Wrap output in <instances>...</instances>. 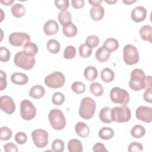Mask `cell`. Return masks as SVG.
Listing matches in <instances>:
<instances>
[{
    "label": "cell",
    "mask_w": 152,
    "mask_h": 152,
    "mask_svg": "<svg viewBox=\"0 0 152 152\" xmlns=\"http://www.w3.org/2000/svg\"><path fill=\"white\" fill-rule=\"evenodd\" d=\"M119 45L118 41L116 39L112 37L106 39L103 43V46L106 48L110 53L117 50L119 48Z\"/></svg>",
    "instance_id": "obj_29"
},
{
    "label": "cell",
    "mask_w": 152,
    "mask_h": 152,
    "mask_svg": "<svg viewBox=\"0 0 152 152\" xmlns=\"http://www.w3.org/2000/svg\"><path fill=\"white\" fill-rule=\"evenodd\" d=\"M0 2L5 5H10L14 2V0H1L0 1Z\"/></svg>",
    "instance_id": "obj_52"
},
{
    "label": "cell",
    "mask_w": 152,
    "mask_h": 152,
    "mask_svg": "<svg viewBox=\"0 0 152 152\" xmlns=\"http://www.w3.org/2000/svg\"><path fill=\"white\" fill-rule=\"evenodd\" d=\"M93 150L94 152H102V151H107L104 145L101 142L96 143L93 147Z\"/></svg>",
    "instance_id": "obj_49"
},
{
    "label": "cell",
    "mask_w": 152,
    "mask_h": 152,
    "mask_svg": "<svg viewBox=\"0 0 152 152\" xmlns=\"http://www.w3.org/2000/svg\"><path fill=\"white\" fill-rule=\"evenodd\" d=\"M55 4L57 8L61 11L66 10L69 5L68 0H56L55 1Z\"/></svg>",
    "instance_id": "obj_45"
},
{
    "label": "cell",
    "mask_w": 152,
    "mask_h": 152,
    "mask_svg": "<svg viewBox=\"0 0 152 152\" xmlns=\"http://www.w3.org/2000/svg\"><path fill=\"white\" fill-rule=\"evenodd\" d=\"M152 88L149 87L146 88L145 90L144 94H143V98L144 100L148 103H151L152 102V94H151Z\"/></svg>",
    "instance_id": "obj_48"
},
{
    "label": "cell",
    "mask_w": 152,
    "mask_h": 152,
    "mask_svg": "<svg viewBox=\"0 0 152 152\" xmlns=\"http://www.w3.org/2000/svg\"><path fill=\"white\" fill-rule=\"evenodd\" d=\"M147 16V10L142 6H138L134 8L131 13L132 20L137 23H140L145 20Z\"/></svg>",
    "instance_id": "obj_14"
},
{
    "label": "cell",
    "mask_w": 152,
    "mask_h": 152,
    "mask_svg": "<svg viewBox=\"0 0 152 152\" xmlns=\"http://www.w3.org/2000/svg\"><path fill=\"white\" fill-rule=\"evenodd\" d=\"M135 115L138 119L150 123L152 121V108L148 106H140L136 109Z\"/></svg>",
    "instance_id": "obj_12"
},
{
    "label": "cell",
    "mask_w": 152,
    "mask_h": 152,
    "mask_svg": "<svg viewBox=\"0 0 152 152\" xmlns=\"http://www.w3.org/2000/svg\"><path fill=\"white\" fill-rule=\"evenodd\" d=\"M11 56L10 50L5 47H0V61L1 62H7L9 61Z\"/></svg>",
    "instance_id": "obj_42"
},
{
    "label": "cell",
    "mask_w": 152,
    "mask_h": 152,
    "mask_svg": "<svg viewBox=\"0 0 152 152\" xmlns=\"http://www.w3.org/2000/svg\"><path fill=\"white\" fill-rule=\"evenodd\" d=\"M114 131L110 127H103L98 133L99 137L104 140H108L111 139L114 136Z\"/></svg>",
    "instance_id": "obj_28"
},
{
    "label": "cell",
    "mask_w": 152,
    "mask_h": 152,
    "mask_svg": "<svg viewBox=\"0 0 152 152\" xmlns=\"http://www.w3.org/2000/svg\"><path fill=\"white\" fill-rule=\"evenodd\" d=\"M11 13L16 18H20L24 15L26 13V8L24 5L21 4H14L11 8Z\"/></svg>",
    "instance_id": "obj_27"
},
{
    "label": "cell",
    "mask_w": 152,
    "mask_h": 152,
    "mask_svg": "<svg viewBox=\"0 0 152 152\" xmlns=\"http://www.w3.org/2000/svg\"><path fill=\"white\" fill-rule=\"evenodd\" d=\"M131 117L130 109L126 105L122 104L111 109V118L112 121L122 123L129 121Z\"/></svg>",
    "instance_id": "obj_3"
},
{
    "label": "cell",
    "mask_w": 152,
    "mask_h": 152,
    "mask_svg": "<svg viewBox=\"0 0 152 152\" xmlns=\"http://www.w3.org/2000/svg\"><path fill=\"white\" fill-rule=\"evenodd\" d=\"M99 118L100 121L105 124H110L112 122L111 118V108L110 107H103L99 112Z\"/></svg>",
    "instance_id": "obj_22"
},
{
    "label": "cell",
    "mask_w": 152,
    "mask_h": 152,
    "mask_svg": "<svg viewBox=\"0 0 152 152\" xmlns=\"http://www.w3.org/2000/svg\"><path fill=\"white\" fill-rule=\"evenodd\" d=\"M110 56V52L103 46L99 48L96 52V58L100 62L107 61Z\"/></svg>",
    "instance_id": "obj_20"
},
{
    "label": "cell",
    "mask_w": 152,
    "mask_h": 152,
    "mask_svg": "<svg viewBox=\"0 0 152 152\" xmlns=\"http://www.w3.org/2000/svg\"><path fill=\"white\" fill-rule=\"evenodd\" d=\"M11 81L15 84L24 85L27 83L28 78L27 75L21 72H14L11 76Z\"/></svg>",
    "instance_id": "obj_18"
},
{
    "label": "cell",
    "mask_w": 152,
    "mask_h": 152,
    "mask_svg": "<svg viewBox=\"0 0 152 152\" xmlns=\"http://www.w3.org/2000/svg\"><path fill=\"white\" fill-rule=\"evenodd\" d=\"M71 4L74 8L76 9H80L84 7V0H72Z\"/></svg>",
    "instance_id": "obj_50"
},
{
    "label": "cell",
    "mask_w": 152,
    "mask_h": 152,
    "mask_svg": "<svg viewBox=\"0 0 152 152\" xmlns=\"http://www.w3.org/2000/svg\"><path fill=\"white\" fill-rule=\"evenodd\" d=\"M128 150L129 152L142 151L143 150V146L138 142H132L128 145Z\"/></svg>",
    "instance_id": "obj_43"
},
{
    "label": "cell",
    "mask_w": 152,
    "mask_h": 152,
    "mask_svg": "<svg viewBox=\"0 0 152 152\" xmlns=\"http://www.w3.org/2000/svg\"><path fill=\"white\" fill-rule=\"evenodd\" d=\"M27 140V136L23 132H18L15 135V141L19 144H24Z\"/></svg>",
    "instance_id": "obj_44"
},
{
    "label": "cell",
    "mask_w": 152,
    "mask_h": 152,
    "mask_svg": "<svg viewBox=\"0 0 152 152\" xmlns=\"http://www.w3.org/2000/svg\"><path fill=\"white\" fill-rule=\"evenodd\" d=\"M58 18L61 24L63 26L72 22V15L67 10L61 11L58 14Z\"/></svg>",
    "instance_id": "obj_23"
},
{
    "label": "cell",
    "mask_w": 152,
    "mask_h": 152,
    "mask_svg": "<svg viewBox=\"0 0 152 152\" xmlns=\"http://www.w3.org/2000/svg\"><path fill=\"white\" fill-rule=\"evenodd\" d=\"M48 50L52 53H58L60 50V43L55 39H49L46 43Z\"/></svg>",
    "instance_id": "obj_32"
},
{
    "label": "cell",
    "mask_w": 152,
    "mask_h": 152,
    "mask_svg": "<svg viewBox=\"0 0 152 152\" xmlns=\"http://www.w3.org/2000/svg\"><path fill=\"white\" fill-rule=\"evenodd\" d=\"M137 1L136 0H134V1H132V0H122V2L125 4L126 5H130V4H132L134 2H135Z\"/></svg>",
    "instance_id": "obj_53"
},
{
    "label": "cell",
    "mask_w": 152,
    "mask_h": 152,
    "mask_svg": "<svg viewBox=\"0 0 152 152\" xmlns=\"http://www.w3.org/2000/svg\"><path fill=\"white\" fill-rule=\"evenodd\" d=\"M65 82V75L59 71H55L47 75L45 78V84L50 88L62 87Z\"/></svg>",
    "instance_id": "obj_7"
},
{
    "label": "cell",
    "mask_w": 152,
    "mask_h": 152,
    "mask_svg": "<svg viewBox=\"0 0 152 152\" xmlns=\"http://www.w3.org/2000/svg\"><path fill=\"white\" fill-rule=\"evenodd\" d=\"M0 107L7 114L11 115L15 110V104L11 97L2 96L0 97Z\"/></svg>",
    "instance_id": "obj_13"
},
{
    "label": "cell",
    "mask_w": 152,
    "mask_h": 152,
    "mask_svg": "<svg viewBox=\"0 0 152 152\" xmlns=\"http://www.w3.org/2000/svg\"><path fill=\"white\" fill-rule=\"evenodd\" d=\"M106 3L109 4H115L116 2H117V1L115 0V1H113V0H105L104 1Z\"/></svg>",
    "instance_id": "obj_54"
},
{
    "label": "cell",
    "mask_w": 152,
    "mask_h": 152,
    "mask_svg": "<svg viewBox=\"0 0 152 152\" xmlns=\"http://www.w3.org/2000/svg\"><path fill=\"white\" fill-rule=\"evenodd\" d=\"M23 51L26 54L34 56L38 52V47L34 43L28 42L23 46Z\"/></svg>",
    "instance_id": "obj_31"
},
{
    "label": "cell",
    "mask_w": 152,
    "mask_h": 152,
    "mask_svg": "<svg viewBox=\"0 0 152 152\" xmlns=\"http://www.w3.org/2000/svg\"><path fill=\"white\" fill-rule=\"evenodd\" d=\"M100 77L103 81L105 83H110L115 78V73L111 69L105 68L101 71Z\"/></svg>",
    "instance_id": "obj_30"
},
{
    "label": "cell",
    "mask_w": 152,
    "mask_h": 152,
    "mask_svg": "<svg viewBox=\"0 0 152 152\" xmlns=\"http://www.w3.org/2000/svg\"><path fill=\"white\" fill-rule=\"evenodd\" d=\"M85 84L80 81H75L71 85L72 90L76 94H83L86 91Z\"/></svg>",
    "instance_id": "obj_36"
},
{
    "label": "cell",
    "mask_w": 152,
    "mask_h": 152,
    "mask_svg": "<svg viewBox=\"0 0 152 152\" xmlns=\"http://www.w3.org/2000/svg\"><path fill=\"white\" fill-rule=\"evenodd\" d=\"M12 137V131L7 126H2L0 128V139L2 141H7Z\"/></svg>",
    "instance_id": "obj_38"
},
{
    "label": "cell",
    "mask_w": 152,
    "mask_h": 152,
    "mask_svg": "<svg viewBox=\"0 0 152 152\" xmlns=\"http://www.w3.org/2000/svg\"><path fill=\"white\" fill-rule=\"evenodd\" d=\"M76 134L81 138H86L89 135L90 129L88 126L83 122H78L75 125Z\"/></svg>",
    "instance_id": "obj_17"
},
{
    "label": "cell",
    "mask_w": 152,
    "mask_h": 152,
    "mask_svg": "<svg viewBox=\"0 0 152 152\" xmlns=\"http://www.w3.org/2000/svg\"><path fill=\"white\" fill-rule=\"evenodd\" d=\"M45 94V88L41 85L33 86L29 91V96L36 99L42 98Z\"/></svg>",
    "instance_id": "obj_19"
},
{
    "label": "cell",
    "mask_w": 152,
    "mask_h": 152,
    "mask_svg": "<svg viewBox=\"0 0 152 152\" xmlns=\"http://www.w3.org/2000/svg\"><path fill=\"white\" fill-rule=\"evenodd\" d=\"M7 86V74L2 70H0V90H4Z\"/></svg>",
    "instance_id": "obj_46"
},
{
    "label": "cell",
    "mask_w": 152,
    "mask_h": 152,
    "mask_svg": "<svg viewBox=\"0 0 152 152\" xmlns=\"http://www.w3.org/2000/svg\"><path fill=\"white\" fill-rule=\"evenodd\" d=\"M78 50L80 56L83 58H88L92 53V49L88 47L86 43L81 44L79 46Z\"/></svg>",
    "instance_id": "obj_35"
},
{
    "label": "cell",
    "mask_w": 152,
    "mask_h": 152,
    "mask_svg": "<svg viewBox=\"0 0 152 152\" xmlns=\"http://www.w3.org/2000/svg\"><path fill=\"white\" fill-rule=\"evenodd\" d=\"M100 42L99 38L96 35H90L86 40V44L91 49L97 47Z\"/></svg>",
    "instance_id": "obj_37"
},
{
    "label": "cell",
    "mask_w": 152,
    "mask_h": 152,
    "mask_svg": "<svg viewBox=\"0 0 152 152\" xmlns=\"http://www.w3.org/2000/svg\"><path fill=\"white\" fill-rule=\"evenodd\" d=\"M76 53V49L74 46H68L64 50V58L67 59H72L75 56Z\"/></svg>",
    "instance_id": "obj_40"
},
{
    "label": "cell",
    "mask_w": 152,
    "mask_h": 152,
    "mask_svg": "<svg viewBox=\"0 0 152 152\" xmlns=\"http://www.w3.org/2000/svg\"><path fill=\"white\" fill-rule=\"evenodd\" d=\"M88 3L91 4L92 6H94V5H100L102 2V0H95V1L94 0H92V1L88 0Z\"/></svg>",
    "instance_id": "obj_51"
},
{
    "label": "cell",
    "mask_w": 152,
    "mask_h": 152,
    "mask_svg": "<svg viewBox=\"0 0 152 152\" xmlns=\"http://www.w3.org/2000/svg\"><path fill=\"white\" fill-rule=\"evenodd\" d=\"M34 144L39 148L45 147L48 144V132L42 129H36L31 134Z\"/></svg>",
    "instance_id": "obj_10"
},
{
    "label": "cell",
    "mask_w": 152,
    "mask_h": 152,
    "mask_svg": "<svg viewBox=\"0 0 152 152\" xmlns=\"http://www.w3.org/2000/svg\"><path fill=\"white\" fill-rule=\"evenodd\" d=\"M64 148V142L61 139H56L52 143V150L54 152H62Z\"/></svg>",
    "instance_id": "obj_39"
},
{
    "label": "cell",
    "mask_w": 152,
    "mask_h": 152,
    "mask_svg": "<svg viewBox=\"0 0 152 152\" xmlns=\"http://www.w3.org/2000/svg\"><path fill=\"white\" fill-rule=\"evenodd\" d=\"M96 109V103L93 99L89 97H84L79 107V115L84 119H90L93 116Z\"/></svg>",
    "instance_id": "obj_2"
},
{
    "label": "cell",
    "mask_w": 152,
    "mask_h": 152,
    "mask_svg": "<svg viewBox=\"0 0 152 152\" xmlns=\"http://www.w3.org/2000/svg\"><path fill=\"white\" fill-rule=\"evenodd\" d=\"M30 40V36L24 32H14L8 37L9 43L14 46H24Z\"/></svg>",
    "instance_id": "obj_11"
},
{
    "label": "cell",
    "mask_w": 152,
    "mask_h": 152,
    "mask_svg": "<svg viewBox=\"0 0 152 152\" xmlns=\"http://www.w3.org/2000/svg\"><path fill=\"white\" fill-rule=\"evenodd\" d=\"M36 115V108L31 102L27 99L23 100L20 103L21 117L26 121L33 119Z\"/></svg>",
    "instance_id": "obj_9"
},
{
    "label": "cell",
    "mask_w": 152,
    "mask_h": 152,
    "mask_svg": "<svg viewBox=\"0 0 152 152\" xmlns=\"http://www.w3.org/2000/svg\"><path fill=\"white\" fill-rule=\"evenodd\" d=\"M68 150L69 152H82L83 151L81 142L77 139H71L68 143Z\"/></svg>",
    "instance_id": "obj_24"
},
{
    "label": "cell",
    "mask_w": 152,
    "mask_h": 152,
    "mask_svg": "<svg viewBox=\"0 0 152 152\" xmlns=\"http://www.w3.org/2000/svg\"><path fill=\"white\" fill-rule=\"evenodd\" d=\"M145 129L144 127L141 125H135L131 130V135L135 138H140L144 136Z\"/></svg>",
    "instance_id": "obj_33"
},
{
    "label": "cell",
    "mask_w": 152,
    "mask_h": 152,
    "mask_svg": "<svg viewBox=\"0 0 152 152\" xmlns=\"http://www.w3.org/2000/svg\"><path fill=\"white\" fill-rule=\"evenodd\" d=\"M4 149L6 152H17L18 151L17 146L12 142L5 144L4 145Z\"/></svg>",
    "instance_id": "obj_47"
},
{
    "label": "cell",
    "mask_w": 152,
    "mask_h": 152,
    "mask_svg": "<svg viewBox=\"0 0 152 152\" xmlns=\"http://www.w3.org/2000/svg\"><path fill=\"white\" fill-rule=\"evenodd\" d=\"M140 35L142 39L145 41L151 42L152 27L150 25H144L142 26L139 31Z\"/></svg>",
    "instance_id": "obj_21"
},
{
    "label": "cell",
    "mask_w": 152,
    "mask_h": 152,
    "mask_svg": "<svg viewBox=\"0 0 152 152\" xmlns=\"http://www.w3.org/2000/svg\"><path fill=\"white\" fill-rule=\"evenodd\" d=\"M97 70L94 66H88L84 69V76L88 81H91L94 80L97 77Z\"/></svg>",
    "instance_id": "obj_26"
},
{
    "label": "cell",
    "mask_w": 152,
    "mask_h": 152,
    "mask_svg": "<svg viewBox=\"0 0 152 152\" xmlns=\"http://www.w3.org/2000/svg\"><path fill=\"white\" fill-rule=\"evenodd\" d=\"M123 59L127 65H132L137 64L140 58L137 48L130 44L125 45L123 50Z\"/></svg>",
    "instance_id": "obj_6"
},
{
    "label": "cell",
    "mask_w": 152,
    "mask_h": 152,
    "mask_svg": "<svg viewBox=\"0 0 152 152\" xmlns=\"http://www.w3.org/2000/svg\"><path fill=\"white\" fill-rule=\"evenodd\" d=\"M65 101V96L61 92L55 93L52 97V102L55 105H61Z\"/></svg>",
    "instance_id": "obj_41"
},
{
    "label": "cell",
    "mask_w": 152,
    "mask_h": 152,
    "mask_svg": "<svg viewBox=\"0 0 152 152\" xmlns=\"http://www.w3.org/2000/svg\"><path fill=\"white\" fill-rule=\"evenodd\" d=\"M59 30V26L57 22L53 20H48L44 24L43 31L48 36L54 35Z\"/></svg>",
    "instance_id": "obj_15"
},
{
    "label": "cell",
    "mask_w": 152,
    "mask_h": 152,
    "mask_svg": "<svg viewBox=\"0 0 152 152\" xmlns=\"http://www.w3.org/2000/svg\"><path fill=\"white\" fill-rule=\"evenodd\" d=\"M14 62L17 66L25 70H29L34 66L36 60L34 56L26 54L23 50L16 53L14 56Z\"/></svg>",
    "instance_id": "obj_4"
},
{
    "label": "cell",
    "mask_w": 152,
    "mask_h": 152,
    "mask_svg": "<svg viewBox=\"0 0 152 152\" xmlns=\"http://www.w3.org/2000/svg\"><path fill=\"white\" fill-rule=\"evenodd\" d=\"M151 76L145 75L143 70L135 68L131 73V79L129 86L134 91H140L142 89L151 87Z\"/></svg>",
    "instance_id": "obj_1"
},
{
    "label": "cell",
    "mask_w": 152,
    "mask_h": 152,
    "mask_svg": "<svg viewBox=\"0 0 152 152\" xmlns=\"http://www.w3.org/2000/svg\"><path fill=\"white\" fill-rule=\"evenodd\" d=\"M62 32L64 34L68 37H74L77 35L78 30L77 26L74 24L72 22L63 26Z\"/></svg>",
    "instance_id": "obj_25"
},
{
    "label": "cell",
    "mask_w": 152,
    "mask_h": 152,
    "mask_svg": "<svg viewBox=\"0 0 152 152\" xmlns=\"http://www.w3.org/2000/svg\"><path fill=\"white\" fill-rule=\"evenodd\" d=\"M110 98L112 102L121 104H126L129 101L128 92L119 87H115L111 89Z\"/></svg>",
    "instance_id": "obj_8"
},
{
    "label": "cell",
    "mask_w": 152,
    "mask_h": 152,
    "mask_svg": "<svg viewBox=\"0 0 152 152\" xmlns=\"http://www.w3.org/2000/svg\"><path fill=\"white\" fill-rule=\"evenodd\" d=\"M48 118L52 128L55 130H62L66 125V119L63 112L58 109L50 110Z\"/></svg>",
    "instance_id": "obj_5"
},
{
    "label": "cell",
    "mask_w": 152,
    "mask_h": 152,
    "mask_svg": "<svg viewBox=\"0 0 152 152\" xmlns=\"http://www.w3.org/2000/svg\"><path fill=\"white\" fill-rule=\"evenodd\" d=\"M90 91L92 94L99 97L103 94L104 89L100 83L98 82H93L90 86Z\"/></svg>",
    "instance_id": "obj_34"
},
{
    "label": "cell",
    "mask_w": 152,
    "mask_h": 152,
    "mask_svg": "<svg viewBox=\"0 0 152 152\" xmlns=\"http://www.w3.org/2000/svg\"><path fill=\"white\" fill-rule=\"evenodd\" d=\"M104 14V10L100 5H94L90 8V15L93 20L99 21L101 20Z\"/></svg>",
    "instance_id": "obj_16"
}]
</instances>
